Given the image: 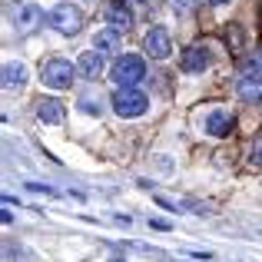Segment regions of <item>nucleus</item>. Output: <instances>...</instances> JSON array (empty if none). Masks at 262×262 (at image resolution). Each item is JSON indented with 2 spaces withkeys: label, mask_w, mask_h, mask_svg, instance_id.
Masks as SVG:
<instances>
[{
  "label": "nucleus",
  "mask_w": 262,
  "mask_h": 262,
  "mask_svg": "<svg viewBox=\"0 0 262 262\" xmlns=\"http://www.w3.org/2000/svg\"><path fill=\"white\" fill-rule=\"evenodd\" d=\"M63 116H67L63 100H57V96H40V100H37V120L40 123L57 126V123H63Z\"/></svg>",
  "instance_id": "9"
},
{
  "label": "nucleus",
  "mask_w": 262,
  "mask_h": 262,
  "mask_svg": "<svg viewBox=\"0 0 262 262\" xmlns=\"http://www.w3.org/2000/svg\"><path fill=\"white\" fill-rule=\"evenodd\" d=\"M27 189L43 192V196H57V189H53V186H47V183H27Z\"/></svg>",
  "instance_id": "21"
},
{
  "label": "nucleus",
  "mask_w": 262,
  "mask_h": 262,
  "mask_svg": "<svg viewBox=\"0 0 262 262\" xmlns=\"http://www.w3.org/2000/svg\"><path fill=\"white\" fill-rule=\"evenodd\" d=\"M77 77H80L77 63H70V60H63V57H53V60H47V63H40V80L50 90H70Z\"/></svg>",
  "instance_id": "1"
},
{
  "label": "nucleus",
  "mask_w": 262,
  "mask_h": 262,
  "mask_svg": "<svg viewBox=\"0 0 262 262\" xmlns=\"http://www.w3.org/2000/svg\"><path fill=\"white\" fill-rule=\"evenodd\" d=\"M146 110H149V100H146V93H140L136 86L116 90L113 93V113L123 116V120H136V116H143Z\"/></svg>",
  "instance_id": "4"
},
{
  "label": "nucleus",
  "mask_w": 262,
  "mask_h": 262,
  "mask_svg": "<svg viewBox=\"0 0 262 262\" xmlns=\"http://www.w3.org/2000/svg\"><path fill=\"white\" fill-rule=\"evenodd\" d=\"M232 126H236V120H232V113H226V110H212V113L206 116V133L216 136V140L229 136Z\"/></svg>",
  "instance_id": "12"
},
{
  "label": "nucleus",
  "mask_w": 262,
  "mask_h": 262,
  "mask_svg": "<svg viewBox=\"0 0 262 262\" xmlns=\"http://www.w3.org/2000/svg\"><path fill=\"white\" fill-rule=\"evenodd\" d=\"M223 40H226V47H229V53H236V57H243V50H246V27L243 24H229L223 30Z\"/></svg>",
  "instance_id": "15"
},
{
  "label": "nucleus",
  "mask_w": 262,
  "mask_h": 262,
  "mask_svg": "<svg viewBox=\"0 0 262 262\" xmlns=\"http://www.w3.org/2000/svg\"><path fill=\"white\" fill-rule=\"evenodd\" d=\"M249 166L262 169V140H256V143H252V149H249Z\"/></svg>",
  "instance_id": "20"
},
{
  "label": "nucleus",
  "mask_w": 262,
  "mask_h": 262,
  "mask_svg": "<svg viewBox=\"0 0 262 262\" xmlns=\"http://www.w3.org/2000/svg\"><path fill=\"white\" fill-rule=\"evenodd\" d=\"M90 4H96V0H90Z\"/></svg>",
  "instance_id": "25"
},
{
  "label": "nucleus",
  "mask_w": 262,
  "mask_h": 262,
  "mask_svg": "<svg viewBox=\"0 0 262 262\" xmlns=\"http://www.w3.org/2000/svg\"><path fill=\"white\" fill-rule=\"evenodd\" d=\"M110 262H126V259H120V256H113V259H110Z\"/></svg>",
  "instance_id": "24"
},
{
  "label": "nucleus",
  "mask_w": 262,
  "mask_h": 262,
  "mask_svg": "<svg viewBox=\"0 0 262 262\" xmlns=\"http://www.w3.org/2000/svg\"><path fill=\"white\" fill-rule=\"evenodd\" d=\"M239 80H256V83H262V50H252V53L239 57Z\"/></svg>",
  "instance_id": "13"
},
{
  "label": "nucleus",
  "mask_w": 262,
  "mask_h": 262,
  "mask_svg": "<svg viewBox=\"0 0 262 262\" xmlns=\"http://www.w3.org/2000/svg\"><path fill=\"white\" fill-rule=\"evenodd\" d=\"M40 24H43V10L37 4H13L10 7V27L17 37H30Z\"/></svg>",
  "instance_id": "5"
},
{
  "label": "nucleus",
  "mask_w": 262,
  "mask_h": 262,
  "mask_svg": "<svg viewBox=\"0 0 262 262\" xmlns=\"http://www.w3.org/2000/svg\"><path fill=\"white\" fill-rule=\"evenodd\" d=\"M209 4H212V7H223V4H229V0H209Z\"/></svg>",
  "instance_id": "23"
},
{
  "label": "nucleus",
  "mask_w": 262,
  "mask_h": 262,
  "mask_svg": "<svg viewBox=\"0 0 262 262\" xmlns=\"http://www.w3.org/2000/svg\"><path fill=\"white\" fill-rule=\"evenodd\" d=\"M149 229H163V232H169V223H166V219H149Z\"/></svg>",
  "instance_id": "22"
},
{
  "label": "nucleus",
  "mask_w": 262,
  "mask_h": 262,
  "mask_svg": "<svg viewBox=\"0 0 262 262\" xmlns=\"http://www.w3.org/2000/svg\"><path fill=\"white\" fill-rule=\"evenodd\" d=\"M179 67H183V73H203V70H209V50L199 47V43L186 47L183 57H179Z\"/></svg>",
  "instance_id": "8"
},
{
  "label": "nucleus",
  "mask_w": 262,
  "mask_h": 262,
  "mask_svg": "<svg viewBox=\"0 0 262 262\" xmlns=\"http://www.w3.org/2000/svg\"><path fill=\"white\" fill-rule=\"evenodd\" d=\"M80 110H83V113H90V116H100L103 113V100L100 96H80Z\"/></svg>",
  "instance_id": "18"
},
{
  "label": "nucleus",
  "mask_w": 262,
  "mask_h": 262,
  "mask_svg": "<svg viewBox=\"0 0 262 262\" xmlns=\"http://www.w3.org/2000/svg\"><path fill=\"white\" fill-rule=\"evenodd\" d=\"M93 50H100L103 57H116V53L123 50V33L116 30V27H103L93 37Z\"/></svg>",
  "instance_id": "10"
},
{
  "label": "nucleus",
  "mask_w": 262,
  "mask_h": 262,
  "mask_svg": "<svg viewBox=\"0 0 262 262\" xmlns=\"http://www.w3.org/2000/svg\"><path fill=\"white\" fill-rule=\"evenodd\" d=\"M196 7H199V0H169V10H173L176 17H189Z\"/></svg>",
  "instance_id": "19"
},
{
  "label": "nucleus",
  "mask_w": 262,
  "mask_h": 262,
  "mask_svg": "<svg viewBox=\"0 0 262 262\" xmlns=\"http://www.w3.org/2000/svg\"><path fill=\"white\" fill-rule=\"evenodd\" d=\"M106 24H110V27H116L120 33H126L129 27L136 24L133 7H129L126 0H106Z\"/></svg>",
  "instance_id": "7"
},
{
  "label": "nucleus",
  "mask_w": 262,
  "mask_h": 262,
  "mask_svg": "<svg viewBox=\"0 0 262 262\" xmlns=\"http://www.w3.org/2000/svg\"><path fill=\"white\" fill-rule=\"evenodd\" d=\"M143 50L149 60H166L173 53V37H169L166 27H153V30L143 37Z\"/></svg>",
  "instance_id": "6"
},
{
  "label": "nucleus",
  "mask_w": 262,
  "mask_h": 262,
  "mask_svg": "<svg viewBox=\"0 0 262 262\" xmlns=\"http://www.w3.org/2000/svg\"><path fill=\"white\" fill-rule=\"evenodd\" d=\"M77 70L83 80H100L103 77V53L100 50H83L77 57Z\"/></svg>",
  "instance_id": "11"
},
{
  "label": "nucleus",
  "mask_w": 262,
  "mask_h": 262,
  "mask_svg": "<svg viewBox=\"0 0 262 262\" xmlns=\"http://www.w3.org/2000/svg\"><path fill=\"white\" fill-rule=\"evenodd\" d=\"M236 93H239V100L256 103L262 96V83H256V80H236Z\"/></svg>",
  "instance_id": "16"
},
{
  "label": "nucleus",
  "mask_w": 262,
  "mask_h": 262,
  "mask_svg": "<svg viewBox=\"0 0 262 262\" xmlns=\"http://www.w3.org/2000/svg\"><path fill=\"white\" fill-rule=\"evenodd\" d=\"M4 259H7V262H33V252H27L24 246L4 243Z\"/></svg>",
  "instance_id": "17"
},
{
  "label": "nucleus",
  "mask_w": 262,
  "mask_h": 262,
  "mask_svg": "<svg viewBox=\"0 0 262 262\" xmlns=\"http://www.w3.org/2000/svg\"><path fill=\"white\" fill-rule=\"evenodd\" d=\"M110 77H113V83L120 86V90H129V86H136V83H143V80H146V63H143V57L123 53V57H116Z\"/></svg>",
  "instance_id": "2"
},
{
  "label": "nucleus",
  "mask_w": 262,
  "mask_h": 262,
  "mask_svg": "<svg viewBox=\"0 0 262 262\" xmlns=\"http://www.w3.org/2000/svg\"><path fill=\"white\" fill-rule=\"evenodd\" d=\"M47 20H50V27L57 33H63V37H77L80 27H83V13H80V7H73L70 0L57 4L50 13H47Z\"/></svg>",
  "instance_id": "3"
},
{
  "label": "nucleus",
  "mask_w": 262,
  "mask_h": 262,
  "mask_svg": "<svg viewBox=\"0 0 262 262\" xmlns=\"http://www.w3.org/2000/svg\"><path fill=\"white\" fill-rule=\"evenodd\" d=\"M0 83H4V90L7 93H13V90H24L27 86V67L24 63H4V80H0Z\"/></svg>",
  "instance_id": "14"
}]
</instances>
